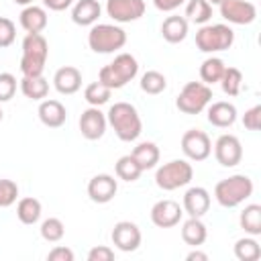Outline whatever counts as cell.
<instances>
[{"mask_svg": "<svg viewBox=\"0 0 261 261\" xmlns=\"http://www.w3.org/2000/svg\"><path fill=\"white\" fill-rule=\"evenodd\" d=\"M253 194V179L249 175L237 173L220 179L214 186V198L222 208H237Z\"/></svg>", "mask_w": 261, "mask_h": 261, "instance_id": "4", "label": "cell"}, {"mask_svg": "<svg viewBox=\"0 0 261 261\" xmlns=\"http://www.w3.org/2000/svg\"><path fill=\"white\" fill-rule=\"evenodd\" d=\"M18 22L20 27L27 31V33H43L47 29V12L45 8L41 6H35V4H29L22 8V12L18 14Z\"/></svg>", "mask_w": 261, "mask_h": 261, "instance_id": "22", "label": "cell"}, {"mask_svg": "<svg viewBox=\"0 0 261 261\" xmlns=\"http://www.w3.org/2000/svg\"><path fill=\"white\" fill-rule=\"evenodd\" d=\"M224 61L220 57H208L202 61L200 65V80L206 84V86H212V84H218L222 73H224Z\"/></svg>", "mask_w": 261, "mask_h": 261, "instance_id": "29", "label": "cell"}, {"mask_svg": "<svg viewBox=\"0 0 261 261\" xmlns=\"http://www.w3.org/2000/svg\"><path fill=\"white\" fill-rule=\"evenodd\" d=\"M234 43V31L228 24H202L196 33V47L202 53H218L230 49Z\"/></svg>", "mask_w": 261, "mask_h": 261, "instance_id": "6", "label": "cell"}, {"mask_svg": "<svg viewBox=\"0 0 261 261\" xmlns=\"http://www.w3.org/2000/svg\"><path fill=\"white\" fill-rule=\"evenodd\" d=\"M137 73H139V61L130 53H120L114 57V61H110L98 71V82H102L110 90H120L130 80H135Z\"/></svg>", "mask_w": 261, "mask_h": 261, "instance_id": "3", "label": "cell"}, {"mask_svg": "<svg viewBox=\"0 0 261 261\" xmlns=\"http://www.w3.org/2000/svg\"><path fill=\"white\" fill-rule=\"evenodd\" d=\"M161 35L167 43L175 45V43H181L186 37H188V20L184 16H167L161 24Z\"/></svg>", "mask_w": 261, "mask_h": 261, "instance_id": "24", "label": "cell"}, {"mask_svg": "<svg viewBox=\"0 0 261 261\" xmlns=\"http://www.w3.org/2000/svg\"><path fill=\"white\" fill-rule=\"evenodd\" d=\"M212 102V90L204 82H188L179 96L175 98V106L184 114H200Z\"/></svg>", "mask_w": 261, "mask_h": 261, "instance_id": "8", "label": "cell"}, {"mask_svg": "<svg viewBox=\"0 0 261 261\" xmlns=\"http://www.w3.org/2000/svg\"><path fill=\"white\" fill-rule=\"evenodd\" d=\"M234 257L239 261H257L261 257V245L255 237H243L234 243Z\"/></svg>", "mask_w": 261, "mask_h": 261, "instance_id": "30", "label": "cell"}, {"mask_svg": "<svg viewBox=\"0 0 261 261\" xmlns=\"http://www.w3.org/2000/svg\"><path fill=\"white\" fill-rule=\"evenodd\" d=\"M106 14L114 22H135L145 14V0H108Z\"/></svg>", "mask_w": 261, "mask_h": 261, "instance_id": "13", "label": "cell"}, {"mask_svg": "<svg viewBox=\"0 0 261 261\" xmlns=\"http://www.w3.org/2000/svg\"><path fill=\"white\" fill-rule=\"evenodd\" d=\"M16 39V27L10 18L0 16V49H6L14 43Z\"/></svg>", "mask_w": 261, "mask_h": 261, "instance_id": "38", "label": "cell"}, {"mask_svg": "<svg viewBox=\"0 0 261 261\" xmlns=\"http://www.w3.org/2000/svg\"><path fill=\"white\" fill-rule=\"evenodd\" d=\"M110 239H112V245H114L118 251L133 253V251L139 249L143 237H141V228H139L135 222H130V220H120V222L114 224Z\"/></svg>", "mask_w": 261, "mask_h": 261, "instance_id": "11", "label": "cell"}, {"mask_svg": "<svg viewBox=\"0 0 261 261\" xmlns=\"http://www.w3.org/2000/svg\"><path fill=\"white\" fill-rule=\"evenodd\" d=\"M49 57V43L41 33H27L22 39L20 71L22 75H43Z\"/></svg>", "mask_w": 261, "mask_h": 261, "instance_id": "2", "label": "cell"}, {"mask_svg": "<svg viewBox=\"0 0 261 261\" xmlns=\"http://www.w3.org/2000/svg\"><path fill=\"white\" fill-rule=\"evenodd\" d=\"M208 112V122L212 126H218V128H228L237 122V106L232 102H224V100H218V102H212L210 106H206Z\"/></svg>", "mask_w": 261, "mask_h": 261, "instance_id": "19", "label": "cell"}, {"mask_svg": "<svg viewBox=\"0 0 261 261\" xmlns=\"http://www.w3.org/2000/svg\"><path fill=\"white\" fill-rule=\"evenodd\" d=\"M118 192V184L112 175L108 173H98L88 181V196L96 204H106L110 202Z\"/></svg>", "mask_w": 261, "mask_h": 261, "instance_id": "16", "label": "cell"}, {"mask_svg": "<svg viewBox=\"0 0 261 261\" xmlns=\"http://www.w3.org/2000/svg\"><path fill=\"white\" fill-rule=\"evenodd\" d=\"M133 157H135V161L141 165V169L143 171H147V169H153L157 163H159V147L153 143V141H143V143H139L135 149H133V153H130Z\"/></svg>", "mask_w": 261, "mask_h": 261, "instance_id": "25", "label": "cell"}, {"mask_svg": "<svg viewBox=\"0 0 261 261\" xmlns=\"http://www.w3.org/2000/svg\"><path fill=\"white\" fill-rule=\"evenodd\" d=\"M37 114L39 120L49 128H59L67 120V110L59 100H41Z\"/></svg>", "mask_w": 261, "mask_h": 261, "instance_id": "20", "label": "cell"}, {"mask_svg": "<svg viewBox=\"0 0 261 261\" xmlns=\"http://www.w3.org/2000/svg\"><path fill=\"white\" fill-rule=\"evenodd\" d=\"M112 259H114V251L106 245H98L88 251V261H112Z\"/></svg>", "mask_w": 261, "mask_h": 261, "instance_id": "41", "label": "cell"}, {"mask_svg": "<svg viewBox=\"0 0 261 261\" xmlns=\"http://www.w3.org/2000/svg\"><path fill=\"white\" fill-rule=\"evenodd\" d=\"M186 259H188V261H208V255L202 253V251H198V247H194V251H190V253L186 255Z\"/></svg>", "mask_w": 261, "mask_h": 261, "instance_id": "45", "label": "cell"}, {"mask_svg": "<svg viewBox=\"0 0 261 261\" xmlns=\"http://www.w3.org/2000/svg\"><path fill=\"white\" fill-rule=\"evenodd\" d=\"M214 157L222 167H234L243 159V145L234 135H220L214 143Z\"/></svg>", "mask_w": 261, "mask_h": 261, "instance_id": "12", "label": "cell"}, {"mask_svg": "<svg viewBox=\"0 0 261 261\" xmlns=\"http://www.w3.org/2000/svg\"><path fill=\"white\" fill-rule=\"evenodd\" d=\"M20 92L29 100H43L49 94V82L43 75H22L20 80Z\"/></svg>", "mask_w": 261, "mask_h": 261, "instance_id": "26", "label": "cell"}, {"mask_svg": "<svg viewBox=\"0 0 261 261\" xmlns=\"http://www.w3.org/2000/svg\"><path fill=\"white\" fill-rule=\"evenodd\" d=\"M181 216H184V208L175 200L165 198L151 206V222L159 228H171L179 224Z\"/></svg>", "mask_w": 261, "mask_h": 261, "instance_id": "14", "label": "cell"}, {"mask_svg": "<svg viewBox=\"0 0 261 261\" xmlns=\"http://www.w3.org/2000/svg\"><path fill=\"white\" fill-rule=\"evenodd\" d=\"M181 151L190 161H204L212 153L210 137L200 128H190L181 135Z\"/></svg>", "mask_w": 261, "mask_h": 261, "instance_id": "9", "label": "cell"}, {"mask_svg": "<svg viewBox=\"0 0 261 261\" xmlns=\"http://www.w3.org/2000/svg\"><path fill=\"white\" fill-rule=\"evenodd\" d=\"M239 224H241V228H243L247 234L259 237V234H261V206H259V204H247V206L241 210Z\"/></svg>", "mask_w": 261, "mask_h": 261, "instance_id": "27", "label": "cell"}, {"mask_svg": "<svg viewBox=\"0 0 261 261\" xmlns=\"http://www.w3.org/2000/svg\"><path fill=\"white\" fill-rule=\"evenodd\" d=\"M2 118H4V112H2V108H0V122H2Z\"/></svg>", "mask_w": 261, "mask_h": 261, "instance_id": "48", "label": "cell"}, {"mask_svg": "<svg viewBox=\"0 0 261 261\" xmlns=\"http://www.w3.org/2000/svg\"><path fill=\"white\" fill-rule=\"evenodd\" d=\"M114 171H116V177L118 179H124V181H137L143 173L141 165L135 161L133 155H122L118 157L116 165H114Z\"/></svg>", "mask_w": 261, "mask_h": 261, "instance_id": "31", "label": "cell"}, {"mask_svg": "<svg viewBox=\"0 0 261 261\" xmlns=\"http://www.w3.org/2000/svg\"><path fill=\"white\" fill-rule=\"evenodd\" d=\"M208 237V228L206 224L202 222V218H196V216H190L184 224H181V239L186 245L190 247H200L204 245Z\"/></svg>", "mask_w": 261, "mask_h": 261, "instance_id": "23", "label": "cell"}, {"mask_svg": "<svg viewBox=\"0 0 261 261\" xmlns=\"http://www.w3.org/2000/svg\"><path fill=\"white\" fill-rule=\"evenodd\" d=\"M106 120L114 128L116 137L124 143L137 141L143 133V120L137 108L128 102H114L106 112Z\"/></svg>", "mask_w": 261, "mask_h": 261, "instance_id": "1", "label": "cell"}, {"mask_svg": "<svg viewBox=\"0 0 261 261\" xmlns=\"http://www.w3.org/2000/svg\"><path fill=\"white\" fill-rule=\"evenodd\" d=\"M165 88H167V80H165V75H163L161 71L149 69V71H145V73L141 75V90H143L145 94L157 96V94H161Z\"/></svg>", "mask_w": 261, "mask_h": 261, "instance_id": "33", "label": "cell"}, {"mask_svg": "<svg viewBox=\"0 0 261 261\" xmlns=\"http://www.w3.org/2000/svg\"><path fill=\"white\" fill-rule=\"evenodd\" d=\"M110 94H112V90L108 86H104L102 82H92L84 90V100L90 106H98L100 108L102 104H106L110 100Z\"/></svg>", "mask_w": 261, "mask_h": 261, "instance_id": "35", "label": "cell"}, {"mask_svg": "<svg viewBox=\"0 0 261 261\" xmlns=\"http://www.w3.org/2000/svg\"><path fill=\"white\" fill-rule=\"evenodd\" d=\"M43 4L49 8V10H55V12H61V10H67L73 0H43Z\"/></svg>", "mask_w": 261, "mask_h": 261, "instance_id": "44", "label": "cell"}, {"mask_svg": "<svg viewBox=\"0 0 261 261\" xmlns=\"http://www.w3.org/2000/svg\"><path fill=\"white\" fill-rule=\"evenodd\" d=\"M243 124L247 130H259L261 126V106H253L243 114Z\"/></svg>", "mask_w": 261, "mask_h": 261, "instance_id": "40", "label": "cell"}, {"mask_svg": "<svg viewBox=\"0 0 261 261\" xmlns=\"http://www.w3.org/2000/svg\"><path fill=\"white\" fill-rule=\"evenodd\" d=\"M41 237L47 241V243H59L61 239H63V234H65V226H63V222L59 220V218H55V216H49V218H45L43 222H41Z\"/></svg>", "mask_w": 261, "mask_h": 261, "instance_id": "36", "label": "cell"}, {"mask_svg": "<svg viewBox=\"0 0 261 261\" xmlns=\"http://www.w3.org/2000/svg\"><path fill=\"white\" fill-rule=\"evenodd\" d=\"M18 186L12 179H0V208H8L16 202Z\"/></svg>", "mask_w": 261, "mask_h": 261, "instance_id": "37", "label": "cell"}, {"mask_svg": "<svg viewBox=\"0 0 261 261\" xmlns=\"http://www.w3.org/2000/svg\"><path fill=\"white\" fill-rule=\"evenodd\" d=\"M186 20H192L196 24H206L212 18V4L206 0H188L186 4Z\"/></svg>", "mask_w": 261, "mask_h": 261, "instance_id": "32", "label": "cell"}, {"mask_svg": "<svg viewBox=\"0 0 261 261\" xmlns=\"http://www.w3.org/2000/svg\"><path fill=\"white\" fill-rule=\"evenodd\" d=\"M41 212H43V206H41V202H39L37 198H33V196L20 198L18 204H16V218H18L22 224H35V222H39Z\"/></svg>", "mask_w": 261, "mask_h": 261, "instance_id": "28", "label": "cell"}, {"mask_svg": "<svg viewBox=\"0 0 261 261\" xmlns=\"http://www.w3.org/2000/svg\"><path fill=\"white\" fill-rule=\"evenodd\" d=\"M220 16L230 24H251L257 18V8L251 0H222Z\"/></svg>", "mask_w": 261, "mask_h": 261, "instance_id": "10", "label": "cell"}, {"mask_svg": "<svg viewBox=\"0 0 261 261\" xmlns=\"http://www.w3.org/2000/svg\"><path fill=\"white\" fill-rule=\"evenodd\" d=\"M106 124H108L106 114H104L98 106H90V108L84 110L82 116H80V133H82V137L88 139V141H98V139H102L104 133H106Z\"/></svg>", "mask_w": 261, "mask_h": 261, "instance_id": "15", "label": "cell"}, {"mask_svg": "<svg viewBox=\"0 0 261 261\" xmlns=\"http://www.w3.org/2000/svg\"><path fill=\"white\" fill-rule=\"evenodd\" d=\"M14 4H20V6H29V4H33V0H12Z\"/></svg>", "mask_w": 261, "mask_h": 261, "instance_id": "46", "label": "cell"}, {"mask_svg": "<svg viewBox=\"0 0 261 261\" xmlns=\"http://www.w3.org/2000/svg\"><path fill=\"white\" fill-rule=\"evenodd\" d=\"M184 212L188 216H196L202 218L208 210H210V194L206 188L202 186H194L184 194Z\"/></svg>", "mask_w": 261, "mask_h": 261, "instance_id": "17", "label": "cell"}, {"mask_svg": "<svg viewBox=\"0 0 261 261\" xmlns=\"http://www.w3.org/2000/svg\"><path fill=\"white\" fill-rule=\"evenodd\" d=\"M220 86H222V92L226 96H239L241 94V88H243V73L239 67H224V73L220 77Z\"/></svg>", "mask_w": 261, "mask_h": 261, "instance_id": "34", "label": "cell"}, {"mask_svg": "<svg viewBox=\"0 0 261 261\" xmlns=\"http://www.w3.org/2000/svg\"><path fill=\"white\" fill-rule=\"evenodd\" d=\"M88 45L94 53H114L126 45V33L118 24H108V22H98L92 24L88 33Z\"/></svg>", "mask_w": 261, "mask_h": 261, "instance_id": "5", "label": "cell"}, {"mask_svg": "<svg viewBox=\"0 0 261 261\" xmlns=\"http://www.w3.org/2000/svg\"><path fill=\"white\" fill-rule=\"evenodd\" d=\"M102 6L98 0H77L71 8V20L80 27H92L98 22Z\"/></svg>", "mask_w": 261, "mask_h": 261, "instance_id": "21", "label": "cell"}, {"mask_svg": "<svg viewBox=\"0 0 261 261\" xmlns=\"http://www.w3.org/2000/svg\"><path fill=\"white\" fill-rule=\"evenodd\" d=\"M206 2H208V4H220L222 0H206Z\"/></svg>", "mask_w": 261, "mask_h": 261, "instance_id": "47", "label": "cell"}, {"mask_svg": "<svg viewBox=\"0 0 261 261\" xmlns=\"http://www.w3.org/2000/svg\"><path fill=\"white\" fill-rule=\"evenodd\" d=\"M184 2H186V0H153L155 8L161 10V12H171V10L179 8Z\"/></svg>", "mask_w": 261, "mask_h": 261, "instance_id": "43", "label": "cell"}, {"mask_svg": "<svg viewBox=\"0 0 261 261\" xmlns=\"http://www.w3.org/2000/svg\"><path fill=\"white\" fill-rule=\"evenodd\" d=\"M53 86L59 94L63 96H71L82 88V71L73 65H65L59 67L53 75Z\"/></svg>", "mask_w": 261, "mask_h": 261, "instance_id": "18", "label": "cell"}, {"mask_svg": "<svg viewBox=\"0 0 261 261\" xmlns=\"http://www.w3.org/2000/svg\"><path fill=\"white\" fill-rule=\"evenodd\" d=\"M16 92V77L8 71H2L0 73V104L2 102H8Z\"/></svg>", "mask_w": 261, "mask_h": 261, "instance_id": "39", "label": "cell"}, {"mask_svg": "<svg viewBox=\"0 0 261 261\" xmlns=\"http://www.w3.org/2000/svg\"><path fill=\"white\" fill-rule=\"evenodd\" d=\"M47 259L49 261H73V251L69 247H53L49 253H47Z\"/></svg>", "mask_w": 261, "mask_h": 261, "instance_id": "42", "label": "cell"}, {"mask_svg": "<svg viewBox=\"0 0 261 261\" xmlns=\"http://www.w3.org/2000/svg\"><path fill=\"white\" fill-rule=\"evenodd\" d=\"M192 177H194V167L186 159H171L161 167H157L155 171V184L165 192H173L177 188L188 186Z\"/></svg>", "mask_w": 261, "mask_h": 261, "instance_id": "7", "label": "cell"}]
</instances>
